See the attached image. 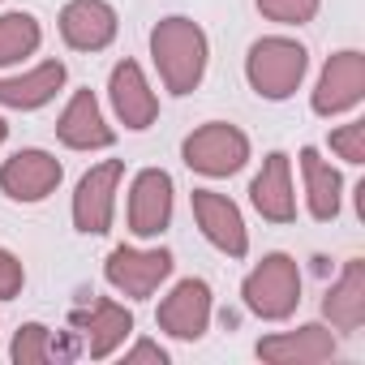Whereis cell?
<instances>
[{
	"instance_id": "2",
	"label": "cell",
	"mask_w": 365,
	"mask_h": 365,
	"mask_svg": "<svg viewBox=\"0 0 365 365\" xmlns=\"http://www.w3.org/2000/svg\"><path fill=\"white\" fill-rule=\"evenodd\" d=\"M305 65H309V56H305L301 43L271 35V39H258V43L250 48L245 73H250V86H254L262 99H288V95L301 86Z\"/></svg>"
},
{
	"instance_id": "27",
	"label": "cell",
	"mask_w": 365,
	"mask_h": 365,
	"mask_svg": "<svg viewBox=\"0 0 365 365\" xmlns=\"http://www.w3.org/2000/svg\"><path fill=\"white\" fill-rule=\"evenodd\" d=\"M5 133H9V125H5V120H0V142H5Z\"/></svg>"
},
{
	"instance_id": "10",
	"label": "cell",
	"mask_w": 365,
	"mask_h": 365,
	"mask_svg": "<svg viewBox=\"0 0 365 365\" xmlns=\"http://www.w3.org/2000/svg\"><path fill=\"white\" fill-rule=\"evenodd\" d=\"M211 322V288L207 279H180L163 305H159V327L176 339H198Z\"/></svg>"
},
{
	"instance_id": "16",
	"label": "cell",
	"mask_w": 365,
	"mask_h": 365,
	"mask_svg": "<svg viewBox=\"0 0 365 365\" xmlns=\"http://www.w3.org/2000/svg\"><path fill=\"white\" fill-rule=\"evenodd\" d=\"M108 91H112V108H116V116H120L129 129H146V125L155 120L159 103H155V91L146 86L138 61H120V65L112 69Z\"/></svg>"
},
{
	"instance_id": "6",
	"label": "cell",
	"mask_w": 365,
	"mask_h": 365,
	"mask_svg": "<svg viewBox=\"0 0 365 365\" xmlns=\"http://www.w3.org/2000/svg\"><path fill=\"white\" fill-rule=\"evenodd\" d=\"M120 163L116 159H108V163H99V168H91L82 180H78V194H73V224H78V232H86V237H103L108 228H112V194H116V180H120Z\"/></svg>"
},
{
	"instance_id": "9",
	"label": "cell",
	"mask_w": 365,
	"mask_h": 365,
	"mask_svg": "<svg viewBox=\"0 0 365 365\" xmlns=\"http://www.w3.org/2000/svg\"><path fill=\"white\" fill-rule=\"evenodd\" d=\"M168 220H172V176L159 168L138 172L129 190V228L138 237H159Z\"/></svg>"
},
{
	"instance_id": "20",
	"label": "cell",
	"mask_w": 365,
	"mask_h": 365,
	"mask_svg": "<svg viewBox=\"0 0 365 365\" xmlns=\"http://www.w3.org/2000/svg\"><path fill=\"white\" fill-rule=\"evenodd\" d=\"M301 172H305V194H309V215L314 220H335L339 215V172L314 150L305 146L301 150Z\"/></svg>"
},
{
	"instance_id": "8",
	"label": "cell",
	"mask_w": 365,
	"mask_h": 365,
	"mask_svg": "<svg viewBox=\"0 0 365 365\" xmlns=\"http://www.w3.org/2000/svg\"><path fill=\"white\" fill-rule=\"evenodd\" d=\"M61 185V163L48 150H18L0 168V190L14 202H43Z\"/></svg>"
},
{
	"instance_id": "25",
	"label": "cell",
	"mask_w": 365,
	"mask_h": 365,
	"mask_svg": "<svg viewBox=\"0 0 365 365\" xmlns=\"http://www.w3.org/2000/svg\"><path fill=\"white\" fill-rule=\"evenodd\" d=\"M22 279H26L22 262H18L9 250H0V301H14V297L22 292Z\"/></svg>"
},
{
	"instance_id": "23",
	"label": "cell",
	"mask_w": 365,
	"mask_h": 365,
	"mask_svg": "<svg viewBox=\"0 0 365 365\" xmlns=\"http://www.w3.org/2000/svg\"><path fill=\"white\" fill-rule=\"evenodd\" d=\"M262 18L279 22V26H301L318 14V0H258Z\"/></svg>"
},
{
	"instance_id": "14",
	"label": "cell",
	"mask_w": 365,
	"mask_h": 365,
	"mask_svg": "<svg viewBox=\"0 0 365 365\" xmlns=\"http://www.w3.org/2000/svg\"><path fill=\"white\" fill-rule=\"evenodd\" d=\"M258 356L275 361V365H318V361L335 356V335L327 327H301L288 335H267L258 344Z\"/></svg>"
},
{
	"instance_id": "21",
	"label": "cell",
	"mask_w": 365,
	"mask_h": 365,
	"mask_svg": "<svg viewBox=\"0 0 365 365\" xmlns=\"http://www.w3.org/2000/svg\"><path fill=\"white\" fill-rule=\"evenodd\" d=\"M69 356H73V344L52 339V331L39 322H26L14 335V361H22V365H48V361H69Z\"/></svg>"
},
{
	"instance_id": "7",
	"label": "cell",
	"mask_w": 365,
	"mask_h": 365,
	"mask_svg": "<svg viewBox=\"0 0 365 365\" xmlns=\"http://www.w3.org/2000/svg\"><path fill=\"white\" fill-rule=\"evenodd\" d=\"M365 95V56L361 52H335L318 78V91H314V112L318 116H335V112H348L356 108Z\"/></svg>"
},
{
	"instance_id": "17",
	"label": "cell",
	"mask_w": 365,
	"mask_h": 365,
	"mask_svg": "<svg viewBox=\"0 0 365 365\" xmlns=\"http://www.w3.org/2000/svg\"><path fill=\"white\" fill-rule=\"evenodd\" d=\"M56 133H61V142L73 146V150L112 146V129H108V120H103V112H99V99H95L91 91H78V95L69 99V108H65L61 120H56Z\"/></svg>"
},
{
	"instance_id": "12",
	"label": "cell",
	"mask_w": 365,
	"mask_h": 365,
	"mask_svg": "<svg viewBox=\"0 0 365 365\" xmlns=\"http://www.w3.org/2000/svg\"><path fill=\"white\" fill-rule=\"evenodd\" d=\"M69 322H73V331H82L91 356H108V352H112L116 344H125V335L133 331V314H129L125 305L108 301V297H95L91 305L73 309Z\"/></svg>"
},
{
	"instance_id": "3",
	"label": "cell",
	"mask_w": 365,
	"mask_h": 365,
	"mask_svg": "<svg viewBox=\"0 0 365 365\" xmlns=\"http://www.w3.org/2000/svg\"><path fill=\"white\" fill-rule=\"evenodd\" d=\"M245 305L258 314V318H288L301 301V275H297V262L288 254H267L250 275H245Z\"/></svg>"
},
{
	"instance_id": "4",
	"label": "cell",
	"mask_w": 365,
	"mask_h": 365,
	"mask_svg": "<svg viewBox=\"0 0 365 365\" xmlns=\"http://www.w3.org/2000/svg\"><path fill=\"white\" fill-rule=\"evenodd\" d=\"M245 159H250V138L237 125L211 120L185 138V163L202 176H232L245 168Z\"/></svg>"
},
{
	"instance_id": "26",
	"label": "cell",
	"mask_w": 365,
	"mask_h": 365,
	"mask_svg": "<svg viewBox=\"0 0 365 365\" xmlns=\"http://www.w3.org/2000/svg\"><path fill=\"white\" fill-rule=\"evenodd\" d=\"M125 361H129V365H133V361H155V365H163L168 352H163L159 344H133V348L125 352Z\"/></svg>"
},
{
	"instance_id": "1",
	"label": "cell",
	"mask_w": 365,
	"mask_h": 365,
	"mask_svg": "<svg viewBox=\"0 0 365 365\" xmlns=\"http://www.w3.org/2000/svg\"><path fill=\"white\" fill-rule=\"evenodd\" d=\"M150 52L172 95H190L207 73V35L190 18H163L150 31Z\"/></svg>"
},
{
	"instance_id": "13",
	"label": "cell",
	"mask_w": 365,
	"mask_h": 365,
	"mask_svg": "<svg viewBox=\"0 0 365 365\" xmlns=\"http://www.w3.org/2000/svg\"><path fill=\"white\" fill-rule=\"evenodd\" d=\"M61 35L73 52H99L116 39V9L108 0H69L61 14Z\"/></svg>"
},
{
	"instance_id": "5",
	"label": "cell",
	"mask_w": 365,
	"mask_h": 365,
	"mask_svg": "<svg viewBox=\"0 0 365 365\" xmlns=\"http://www.w3.org/2000/svg\"><path fill=\"white\" fill-rule=\"evenodd\" d=\"M103 275L116 292H125L133 301H146L172 275V254L168 250H129V245H120V250L108 254Z\"/></svg>"
},
{
	"instance_id": "18",
	"label": "cell",
	"mask_w": 365,
	"mask_h": 365,
	"mask_svg": "<svg viewBox=\"0 0 365 365\" xmlns=\"http://www.w3.org/2000/svg\"><path fill=\"white\" fill-rule=\"evenodd\" d=\"M322 314L339 331H356L365 322V262L361 258L344 262V275L331 284V292L322 301Z\"/></svg>"
},
{
	"instance_id": "11",
	"label": "cell",
	"mask_w": 365,
	"mask_h": 365,
	"mask_svg": "<svg viewBox=\"0 0 365 365\" xmlns=\"http://www.w3.org/2000/svg\"><path fill=\"white\" fill-rule=\"evenodd\" d=\"M194 220L198 228L207 232V241L232 258H241L250 250V237H245V220L237 211V202H228L224 194L215 190H194Z\"/></svg>"
},
{
	"instance_id": "15",
	"label": "cell",
	"mask_w": 365,
	"mask_h": 365,
	"mask_svg": "<svg viewBox=\"0 0 365 365\" xmlns=\"http://www.w3.org/2000/svg\"><path fill=\"white\" fill-rule=\"evenodd\" d=\"M250 198H254L258 215H262V220H271V224H288V220L297 215L292 180H288V155H284V150L267 155L262 172L254 176V185H250Z\"/></svg>"
},
{
	"instance_id": "22",
	"label": "cell",
	"mask_w": 365,
	"mask_h": 365,
	"mask_svg": "<svg viewBox=\"0 0 365 365\" xmlns=\"http://www.w3.org/2000/svg\"><path fill=\"white\" fill-rule=\"evenodd\" d=\"M43 31L31 14H5L0 18V65H18L22 56H31L39 48Z\"/></svg>"
},
{
	"instance_id": "19",
	"label": "cell",
	"mask_w": 365,
	"mask_h": 365,
	"mask_svg": "<svg viewBox=\"0 0 365 365\" xmlns=\"http://www.w3.org/2000/svg\"><path fill=\"white\" fill-rule=\"evenodd\" d=\"M61 86H65V65L61 61H43L39 69H31L22 78H0V103L31 112V108H43Z\"/></svg>"
},
{
	"instance_id": "24",
	"label": "cell",
	"mask_w": 365,
	"mask_h": 365,
	"mask_svg": "<svg viewBox=\"0 0 365 365\" xmlns=\"http://www.w3.org/2000/svg\"><path fill=\"white\" fill-rule=\"evenodd\" d=\"M331 146H335L348 163H365V125L352 120V125L335 129V133H331Z\"/></svg>"
}]
</instances>
